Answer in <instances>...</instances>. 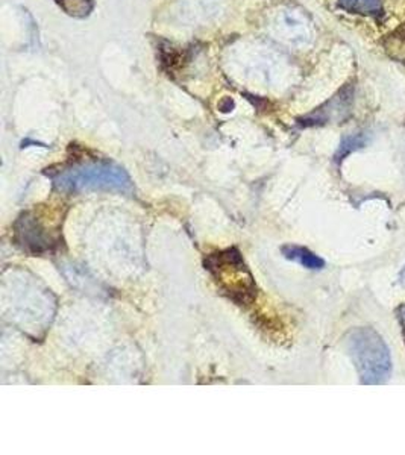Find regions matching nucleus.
Returning <instances> with one entry per match:
<instances>
[{
    "label": "nucleus",
    "instance_id": "nucleus-12",
    "mask_svg": "<svg viewBox=\"0 0 405 455\" xmlns=\"http://www.w3.org/2000/svg\"><path fill=\"white\" fill-rule=\"evenodd\" d=\"M394 35H396V38H400L401 42H405V25H402L400 29H396Z\"/></svg>",
    "mask_w": 405,
    "mask_h": 455
},
{
    "label": "nucleus",
    "instance_id": "nucleus-4",
    "mask_svg": "<svg viewBox=\"0 0 405 455\" xmlns=\"http://www.w3.org/2000/svg\"><path fill=\"white\" fill-rule=\"evenodd\" d=\"M347 346L363 384L378 386L389 380L392 372L389 348L375 329H352L347 335Z\"/></svg>",
    "mask_w": 405,
    "mask_h": 455
},
{
    "label": "nucleus",
    "instance_id": "nucleus-9",
    "mask_svg": "<svg viewBox=\"0 0 405 455\" xmlns=\"http://www.w3.org/2000/svg\"><path fill=\"white\" fill-rule=\"evenodd\" d=\"M341 10L360 16L377 17L383 12L381 0H339Z\"/></svg>",
    "mask_w": 405,
    "mask_h": 455
},
{
    "label": "nucleus",
    "instance_id": "nucleus-3",
    "mask_svg": "<svg viewBox=\"0 0 405 455\" xmlns=\"http://www.w3.org/2000/svg\"><path fill=\"white\" fill-rule=\"evenodd\" d=\"M203 266L231 301L237 305H249L254 302L256 297V280L239 249L228 248L207 255Z\"/></svg>",
    "mask_w": 405,
    "mask_h": 455
},
{
    "label": "nucleus",
    "instance_id": "nucleus-2",
    "mask_svg": "<svg viewBox=\"0 0 405 455\" xmlns=\"http://www.w3.org/2000/svg\"><path fill=\"white\" fill-rule=\"evenodd\" d=\"M226 66L230 76L249 87L283 85L290 73L287 59L262 42H241L230 48Z\"/></svg>",
    "mask_w": 405,
    "mask_h": 455
},
{
    "label": "nucleus",
    "instance_id": "nucleus-6",
    "mask_svg": "<svg viewBox=\"0 0 405 455\" xmlns=\"http://www.w3.org/2000/svg\"><path fill=\"white\" fill-rule=\"evenodd\" d=\"M14 240L29 254H43L57 244V238L33 212H23L19 218L14 227Z\"/></svg>",
    "mask_w": 405,
    "mask_h": 455
},
{
    "label": "nucleus",
    "instance_id": "nucleus-1",
    "mask_svg": "<svg viewBox=\"0 0 405 455\" xmlns=\"http://www.w3.org/2000/svg\"><path fill=\"white\" fill-rule=\"evenodd\" d=\"M46 175L52 180L55 190L67 195L87 191H111L133 197L135 193L133 180L122 166L108 159H78L73 163L50 169Z\"/></svg>",
    "mask_w": 405,
    "mask_h": 455
},
{
    "label": "nucleus",
    "instance_id": "nucleus-10",
    "mask_svg": "<svg viewBox=\"0 0 405 455\" xmlns=\"http://www.w3.org/2000/svg\"><path fill=\"white\" fill-rule=\"evenodd\" d=\"M63 10L69 14V16L76 17V19H82L90 14L95 4L93 0H55Z\"/></svg>",
    "mask_w": 405,
    "mask_h": 455
},
{
    "label": "nucleus",
    "instance_id": "nucleus-7",
    "mask_svg": "<svg viewBox=\"0 0 405 455\" xmlns=\"http://www.w3.org/2000/svg\"><path fill=\"white\" fill-rule=\"evenodd\" d=\"M352 101H354V89H352V85H348L334 97H331L326 104L319 106L315 112H309V116H305L304 119H301L299 123L302 127H317V125H325V123L334 122V120L341 122L351 114Z\"/></svg>",
    "mask_w": 405,
    "mask_h": 455
},
{
    "label": "nucleus",
    "instance_id": "nucleus-13",
    "mask_svg": "<svg viewBox=\"0 0 405 455\" xmlns=\"http://www.w3.org/2000/svg\"><path fill=\"white\" fill-rule=\"evenodd\" d=\"M401 319H402V327H404V337H405V307H402V314H401Z\"/></svg>",
    "mask_w": 405,
    "mask_h": 455
},
{
    "label": "nucleus",
    "instance_id": "nucleus-11",
    "mask_svg": "<svg viewBox=\"0 0 405 455\" xmlns=\"http://www.w3.org/2000/svg\"><path fill=\"white\" fill-rule=\"evenodd\" d=\"M364 144H366V138H364L363 134H355V135H349V137L345 138L341 142L339 152H337V161H341L347 155L351 154L354 150H357V149L363 148Z\"/></svg>",
    "mask_w": 405,
    "mask_h": 455
},
{
    "label": "nucleus",
    "instance_id": "nucleus-5",
    "mask_svg": "<svg viewBox=\"0 0 405 455\" xmlns=\"http://www.w3.org/2000/svg\"><path fill=\"white\" fill-rule=\"evenodd\" d=\"M264 29L273 42L286 48H307L315 40L313 21L302 8L296 5H281L271 11Z\"/></svg>",
    "mask_w": 405,
    "mask_h": 455
},
{
    "label": "nucleus",
    "instance_id": "nucleus-8",
    "mask_svg": "<svg viewBox=\"0 0 405 455\" xmlns=\"http://www.w3.org/2000/svg\"><path fill=\"white\" fill-rule=\"evenodd\" d=\"M284 257L292 261H296L298 265L305 269L322 270L325 267V261L320 258L319 255L311 252L309 248L298 246V244H286L281 248Z\"/></svg>",
    "mask_w": 405,
    "mask_h": 455
}]
</instances>
